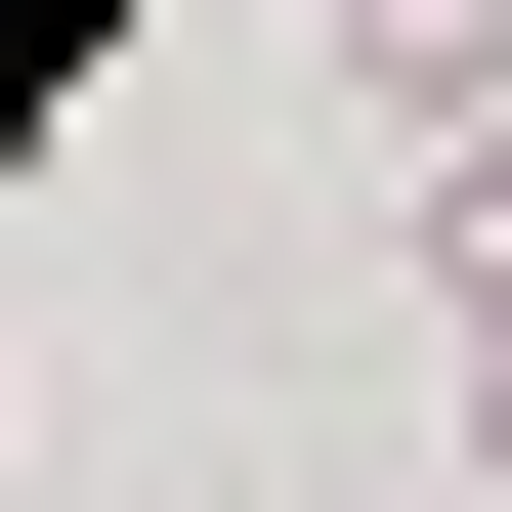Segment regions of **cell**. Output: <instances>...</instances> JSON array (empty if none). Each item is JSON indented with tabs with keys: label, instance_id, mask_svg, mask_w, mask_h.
Segmentation results:
<instances>
[{
	"label": "cell",
	"instance_id": "obj_1",
	"mask_svg": "<svg viewBox=\"0 0 512 512\" xmlns=\"http://www.w3.org/2000/svg\"><path fill=\"white\" fill-rule=\"evenodd\" d=\"M342 86L427 128V171H470V128H512V0H342Z\"/></svg>",
	"mask_w": 512,
	"mask_h": 512
}]
</instances>
